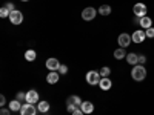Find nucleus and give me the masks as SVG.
Instances as JSON below:
<instances>
[{"label": "nucleus", "instance_id": "f257e3e1", "mask_svg": "<svg viewBox=\"0 0 154 115\" xmlns=\"http://www.w3.org/2000/svg\"><path fill=\"white\" fill-rule=\"evenodd\" d=\"M131 77H133V80L136 81H142L145 80V77H146V69L143 65H136L131 71Z\"/></svg>", "mask_w": 154, "mask_h": 115}, {"label": "nucleus", "instance_id": "f03ea898", "mask_svg": "<svg viewBox=\"0 0 154 115\" xmlns=\"http://www.w3.org/2000/svg\"><path fill=\"white\" fill-rule=\"evenodd\" d=\"M97 12H99V11H96L94 8L88 6V8H85L83 12H82V19H83L85 22H91V20L96 19V14H97Z\"/></svg>", "mask_w": 154, "mask_h": 115}, {"label": "nucleus", "instance_id": "7ed1b4c3", "mask_svg": "<svg viewBox=\"0 0 154 115\" xmlns=\"http://www.w3.org/2000/svg\"><path fill=\"white\" fill-rule=\"evenodd\" d=\"M100 74L97 72V71H89L88 74H86V83H89V84H99L100 83Z\"/></svg>", "mask_w": 154, "mask_h": 115}, {"label": "nucleus", "instance_id": "20e7f679", "mask_svg": "<svg viewBox=\"0 0 154 115\" xmlns=\"http://www.w3.org/2000/svg\"><path fill=\"white\" fill-rule=\"evenodd\" d=\"M133 42V37L130 35V34H126V32H123V34H120L119 35V38H117V43H119V46L120 48H126V46H130V43Z\"/></svg>", "mask_w": 154, "mask_h": 115}, {"label": "nucleus", "instance_id": "39448f33", "mask_svg": "<svg viewBox=\"0 0 154 115\" xmlns=\"http://www.w3.org/2000/svg\"><path fill=\"white\" fill-rule=\"evenodd\" d=\"M9 22L12 23V25H20L22 22H23V14L20 11H17V9H14L9 14Z\"/></svg>", "mask_w": 154, "mask_h": 115}, {"label": "nucleus", "instance_id": "423d86ee", "mask_svg": "<svg viewBox=\"0 0 154 115\" xmlns=\"http://www.w3.org/2000/svg\"><path fill=\"white\" fill-rule=\"evenodd\" d=\"M38 109L34 108V105L31 103H26V105H23L22 109H20V115H35Z\"/></svg>", "mask_w": 154, "mask_h": 115}, {"label": "nucleus", "instance_id": "0eeeda50", "mask_svg": "<svg viewBox=\"0 0 154 115\" xmlns=\"http://www.w3.org/2000/svg\"><path fill=\"white\" fill-rule=\"evenodd\" d=\"M133 11H134V14L137 17H145L146 16V5L145 3H136Z\"/></svg>", "mask_w": 154, "mask_h": 115}, {"label": "nucleus", "instance_id": "6e6552de", "mask_svg": "<svg viewBox=\"0 0 154 115\" xmlns=\"http://www.w3.org/2000/svg\"><path fill=\"white\" fill-rule=\"evenodd\" d=\"M82 103H83V101L80 100L79 95H71V97L66 100V106H74V108H77V109L82 106Z\"/></svg>", "mask_w": 154, "mask_h": 115}, {"label": "nucleus", "instance_id": "1a4fd4ad", "mask_svg": "<svg viewBox=\"0 0 154 115\" xmlns=\"http://www.w3.org/2000/svg\"><path fill=\"white\" fill-rule=\"evenodd\" d=\"M60 66H62V65L59 63L57 58H48V60H46V68H48L49 71H59Z\"/></svg>", "mask_w": 154, "mask_h": 115}, {"label": "nucleus", "instance_id": "9d476101", "mask_svg": "<svg viewBox=\"0 0 154 115\" xmlns=\"http://www.w3.org/2000/svg\"><path fill=\"white\" fill-rule=\"evenodd\" d=\"M26 103H31V105H34V103H38V94H37V91H29V92H26Z\"/></svg>", "mask_w": 154, "mask_h": 115}, {"label": "nucleus", "instance_id": "9b49d317", "mask_svg": "<svg viewBox=\"0 0 154 115\" xmlns=\"http://www.w3.org/2000/svg\"><path fill=\"white\" fill-rule=\"evenodd\" d=\"M111 84H112V81L108 78V77H102L100 83H99V86H100L102 91H108V89H111Z\"/></svg>", "mask_w": 154, "mask_h": 115}, {"label": "nucleus", "instance_id": "f8f14e48", "mask_svg": "<svg viewBox=\"0 0 154 115\" xmlns=\"http://www.w3.org/2000/svg\"><path fill=\"white\" fill-rule=\"evenodd\" d=\"M145 37H146L145 31H136V32L133 34V42H134V43H142V42L145 40Z\"/></svg>", "mask_w": 154, "mask_h": 115}, {"label": "nucleus", "instance_id": "ddd939ff", "mask_svg": "<svg viewBox=\"0 0 154 115\" xmlns=\"http://www.w3.org/2000/svg\"><path fill=\"white\" fill-rule=\"evenodd\" d=\"M139 25H140V26H142L143 29H148V28H151L152 20H151L148 16H145V17H140V19H139Z\"/></svg>", "mask_w": 154, "mask_h": 115}, {"label": "nucleus", "instance_id": "4468645a", "mask_svg": "<svg viewBox=\"0 0 154 115\" xmlns=\"http://www.w3.org/2000/svg\"><path fill=\"white\" fill-rule=\"evenodd\" d=\"M46 81H48L49 84H56V83H59V74H57L56 71H51V72L46 75Z\"/></svg>", "mask_w": 154, "mask_h": 115}, {"label": "nucleus", "instance_id": "2eb2a0df", "mask_svg": "<svg viewBox=\"0 0 154 115\" xmlns=\"http://www.w3.org/2000/svg\"><path fill=\"white\" fill-rule=\"evenodd\" d=\"M80 109L83 111V114H93V111H94V105L91 103V101H83L82 106H80Z\"/></svg>", "mask_w": 154, "mask_h": 115}, {"label": "nucleus", "instance_id": "dca6fc26", "mask_svg": "<svg viewBox=\"0 0 154 115\" xmlns=\"http://www.w3.org/2000/svg\"><path fill=\"white\" fill-rule=\"evenodd\" d=\"M126 61L130 63V65H133V66H136V65H139V55L137 54H126Z\"/></svg>", "mask_w": 154, "mask_h": 115}, {"label": "nucleus", "instance_id": "f3484780", "mask_svg": "<svg viewBox=\"0 0 154 115\" xmlns=\"http://www.w3.org/2000/svg\"><path fill=\"white\" fill-rule=\"evenodd\" d=\"M22 106H23V105L20 103L19 100H12L11 103H9V111H12V112H17V111H19V112H20Z\"/></svg>", "mask_w": 154, "mask_h": 115}, {"label": "nucleus", "instance_id": "a211bd4d", "mask_svg": "<svg viewBox=\"0 0 154 115\" xmlns=\"http://www.w3.org/2000/svg\"><path fill=\"white\" fill-rule=\"evenodd\" d=\"M125 57H126L125 48H119V49H116V51H114V58L120 60V58H125Z\"/></svg>", "mask_w": 154, "mask_h": 115}, {"label": "nucleus", "instance_id": "6ab92c4d", "mask_svg": "<svg viewBox=\"0 0 154 115\" xmlns=\"http://www.w3.org/2000/svg\"><path fill=\"white\" fill-rule=\"evenodd\" d=\"M99 14H102V16H109V14H111V6H109V5H102V6L99 8Z\"/></svg>", "mask_w": 154, "mask_h": 115}, {"label": "nucleus", "instance_id": "aec40b11", "mask_svg": "<svg viewBox=\"0 0 154 115\" xmlns=\"http://www.w3.org/2000/svg\"><path fill=\"white\" fill-rule=\"evenodd\" d=\"M35 57H37V54H35V51H34V49H28L26 52H25V58H26L28 61H34Z\"/></svg>", "mask_w": 154, "mask_h": 115}, {"label": "nucleus", "instance_id": "412c9836", "mask_svg": "<svg viewBox=\"0 0 154 115\" xmlns=\"http://www.w3.org/2000/svg\"><path fill=\"white\" fill-rule=\"evenodd\" d=\"M37 109H38V112H48L49 111V103L48 101H38Z\"/></svg>", "mask_w": 154, "mask_h": 115}, {"label": "nucleus", "instance_id": "4be33fe9", "mask_svg": "<svg viewBox=\"0 0 154 115\" xmlns=\"http://www.w3.org/2000/svg\"><path fill=\"white\" fill-rule=\"evenodd\" d=\"M11 14V11L6 8V6H3L2 9H0V17H2V19H5V17H8Z\"/></svg>", "mask_w": 154, "mask_h": 115}, {"label": "nucleus", "instance_id": "5701e85b", "mask_svg": "<svg viewBox=\"0 0 154 115\" xmlns=\"http://www.w3.org/2000/svg\"><path fill=\"white\" fill-rule=\"evenodd\" d=\"M109 72H111V69H109V68H106V66H105V68H102V69L99 71L100 77H108V75H109Z\"/></svg>", "mask_w": 154, "mask_h": 115}, {"label": "nucleus", "instance_id": "b1692460", "mask_svg": "<svg viewBox=\"0 0 154 115\" xmlns=\"http://www.w3.org/2000/svg\"><path fill=\"white\" fill-rule=\"evenodd\" d=\"M16 100H19V101H26V94L19 92V94L16 95Z\"/></svg>", "mask_w": 154, "mask_h": 115}, {"label": "nucleus", "instance_id": "393cba45", "mask_svg": "<svg viewBox=\"0 0 154 115\" xmlns=\"http://www.w3.org/2000/svg\"><path fill=\"white\" fill-rule=\"evenodd\" d=\"M145 34H146V37H149V38H154V28L151 26V28L145 29Z\"/></svg>", "mask_w": 154, "mask_h": 115}, {"label": "nucleus", "instance_id": "a878e982", "mask_svg": "<svg viewBox=\"0 0 154 115\" xmlns=\"http://www.w3.org/2000/svg\"><path fill=\"white\" fill-rule=\"evenodd\" d=\"M59 72H60L62 75H65V74L68 72V66H65V65H62V66L59 68Z\"/></svg>", "mask_w": 154, "mask_h": 115}, {"label": "nucleus", "instance_id": "bb28decb", "mask_svg": "<svg viewBox=\"0 0 154 115\" xmlns=\"http://www.w3.org/2000/svg\"><path fill=\"white\" fill-rule=\"evenodd\" d=\"M145 61H146V57L145 55H139V65H143Z\"/></svg>", "mask_w": 154, "mask_h": 115}, {"label": "nucleus", "instance_id": "cd10ccee", "mask_svg": "<svg viewBox=\"0 0 154 115\" xmlns=\"http://www.w3.org/2000/svg\"><path fill=\"white\" fill-rule=\"evenodd\" d=\"M72 115H83V111L79 108V109H75V111L72 112Z\"/></svg>", "mask_w": 154, "mask_h": 115}, {"label": "nucleus", "instance_id": "c85d7f7f", "mask_svg": "<svg viewBox=\"0 0 154 115\" xmlns=\"http://www.w3.org/2000/svg\"><path fill=\"white\" fill-rule=\"evenodd\" d=\"M6 105V98L2 95V97H0V106H5Z\"/></svg>", "mask_w": 154, "mask_h": 115}, {"label": "nucleus", "instance_id": "c756f323", "mask_svg": "<svg viewBox=\"0 0 154 115\" xmlns=\"http://www.w3.org/2000/svg\"><path fill=\"white\" fill-rule=\"evenodd\" d=\"M6 8L12 12V11H14V3H11V2H9V3H6Z\"/></svg>", "mask_w": 154, "mask_h": 115}, {"label": "nucleus", "instance_id": "7c9ffc66", "mask_svg": "<svg viewBox=\"0 0 154 115\" xmlns=\"http://www.w3.org/2000/svg\"><path fill=\"white\" fill-rule=\"evenodd\" d=\"M0 115H9V111L6 108H3L2 111H0Z\"/></svg>", "mask_w": 154, "mask_h": 115}, {"label": "nucleus", "instance_id": "2f4dec72", "mask_svg": "<svg viewBox=\"0 0 154 115\" xmlns=\"http://www.w3.org/2000/svg\"><path fill=\"white\" fill-rule=\"evenodd\" d=\"M22 2H28V0H22Z\"/></svg>", "mask_w": 154, "mask_h": 115}]
</instances>
